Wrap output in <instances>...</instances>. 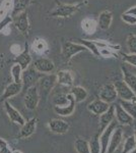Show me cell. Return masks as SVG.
<instances>
[{"instance_id": "6da1fadb", "label": "cell", "mask_w": 136, "mask_h": 153, "mask_svg": "<svg viewBox=\"0 0 136 153\" xmlns=\"http://www.w3.org/2000/svg\"><path fill=\"white\" fill-rule=\"evenodd\" d=\"M57 85L56 74H43L38 80L36 86L40 95V99L47 100Z\"/></svg>"}, {"instance_id": "7a4b0ae2", "label": "cell", "mask_w": 136, "mask_h": 153, "mask_svg": "<svg viewBox=\"0 0 136 153\" xmlns=\"http://www.w3.org/2000/svg\"><path fill=\"white\" fill-rule=\"evenodd\" d=\"M87 2H77L73 4H66L61 2H56V6L50 12V16L53 18H69L73 16L75 12H77L81 8V6L86 4Z\"/></svg>"}, {"instance_id": "3957f363", "label": "cell", "mask_w": 136, "mask_h": 153, "mask_svg": "<svg viewBox=\"0 0 136 153\" xmlns=\"http://www.w3.org/2000/svg\"><path fill=\"white\" fill-rule=\"evenodd\" d=\"M24 106L28 108L29 110H35L38 107V104L40 102V95L38 92V88L37 86H32L29 89L26 90V94L24 98Z\"/></svg>"}, {"instance_id": "277c9868", "label": "cell", "mask_w": 136, "mask_h": 153, "mask_svg": "<svg viewBox=\"0 0 136 153\" xmlns=\"http://www.w3.org/2000/svg\"><path fill=\"white\" fill-rule=\"evenodd\" d=\"M117 127H118V122L115 118L105 130L101 132V136H99V140H100V145H101V153H107L109 143H110L111 140V136H112L113 132Z\"/></svg>"}, {"instance_id": "5b68a950", "label": "cell", "mask_w": 136, "mask_h": 153, "mask_svg": "<svg viewBox=\"0 0 136 153\" xmlns=\"http://www.w3.org/2000/svg\"><path fill=\"white\" fill-rule=\"evenodd\" d=\"M83 51H86L85 46L75 42H65L62 45V56L66 61H69L74 55Z\"/></svg>"}, {"instance_id": "8992f818", "label": "cell", "mask_w": 136, "mask_h": 153, "mask_svg": "<svg viewBox=\"0 0 136 153\" xmlns=\"http://www.w3.org/2000/svg\"><path fill=\"white\" fill-rule=\"evenodd\" d=\"M119 100H136V95L124 81H116L113 83Z\"/></svg>"}, {"instance_id": "52a82bcc", "label": "cell", "mask_w": 136, "mask_h": 153, "mask_svg": "<svg viewBox=\"0 0 136 153\" xmlns=\"http://www.w3.org/2000/svg\"><path fill=\"white\" fill-rule=\"evenodd\" d=\"M43 74L38 73L35 68H26L23 71L21 75V84H23V90H26L32 86H35Z\"/></svg>"}, {"instance_id": "ba28073f", "label": "cell", "mask_w": 136, "mask_h": 153, "mask_svg": "<svg viewBox=\"0 0 136 153\" xmlns=\"http://www.w3.org/2000/svg\"><path fill=\"white\" fill-rule=\"evenodd\" d=\"M99 96H100V99L109 103V104L114 103L118 99L117 92H116L115 86H114L113 83H109L104 85L100 89V91H99Z\"/></svg>"}, {"instance_id": "9c48e42d", "label": "cell", "mask_w": 136, "mask_h": 153, "mask_svg": "<svg viewBox=\"0 0 136 153\" xmlns=\"http://www.w3.org/2000/svg\"><path fill=\"white\" fill-rule=\"evenodd\" d=\"M33 68L40 74H52L55 70V65L51 59L41 57L34 61Z\"/></svg>"}, {"instance_id": "30bf717a", "label": "cell", "mask_w": 136, "mask_h": 153, "mask_svg": "<svg viewBox=\"0 0 136 153\" xmlns=\"http://www.w3.org/2000/svg\"><path fill=\"white\" fill-rule=\"evenodd\" d=\"M14 62L21 65L23 71H26V68H29V66L31 65L32 62H33L32 55H31V53H29V45L28 42H26V44H24V48L23 49V51H21L18 55L15 56Z\"/></svg>"}, {"instance_id": "8fae6325", "label": "cell", "mask_w": 136, "mask_h": 153, "mask_svg": "<svg viewBox=\"0 0 136 153\" xmlns=\"http://www.w3.org/2000/svg\"><path fill=\"white\" fill-rule=\"evenodd\" d=\"M48 128L52 133L57 135L66 134L70 129V125L66 120H60V118H53L48 123Z\"/></svg>"}, {"instance_id": "7c38bea8", "label": "cell", "mask_w": 136, "mask_h": 153, "mask_svg": "<svg viewBox=\"0 0 136 153\" xmlns=\"http://www.w3.org/2000/svg\"><path fill=\"white\" fill-rule=\"evenodd\" d=\"M3 102H4V109H5L6 114H7V117H9V120H10L12 123H14V124L23 126L24 123H26V120H24V117L21 115V113L19 112L16 108H14L7 100L3 101Z\"/></svg>"}, {"instance_id": "4fadbf2b", "label": "cell", "mask_w": 136, "mask_h": 153, "mask_svg": "<svg viewBox=\"0 0 136 153\" xmlns=\"http://www.w3.org/2000/svg\"><path fill=\"white\" fill-rule=\"evenodd\" d=\"M57 84L65 88H71L74 85V76L70 71L62 70L56 74Z\"/></svg>"}, {"instance_id": "5bb4252c", "label": "cell", "mask_w": 136, "mask_h": 153, "mask_svg": "<svg viewBox=\"0 0 136 153\" xmlns=\"http://www.w3.org/2000/svg\"><path fill=\"white\" fill-rule=\"evenodd\" d=\"M114 109H115V118L118 122V124L122 126H128L133 123V118L131 115L127 113V111L121 106L119 103L114 105Z\"/></svg>"}, {"instance_id": "9a60e30c", "label": "cell", "mask_w": 136, "mask_h": 153, "mask_svg": "<svg viewBox=\"0 0 136 153\" xmlns=\"http://www.w3.org/2000/svg\"><path fill=\"white\" fill-rule=\"evenodd\" d=\"M37 123H38L37 117L31 118L28 122L26 120V123L21 126L18 137L21 138V139H26V138H29L31 136H33L37 129Z\"/></svg>"}, {"instance_id": "2e32d148", "label": "cell", "mask_w": 136, "mask_h": 153, "mask_svg": "<svg viewBox=\"0 0 136 153\" xmlns=\"http://www.w3.org/2000/svg\"><path fill=\"white\" fill-rule=\"evenodd\" d=\"M123 141V131L121 128L117 127L115 131L113 132L112 136H111V140L109 143L108 151L107 153H114L116 150L119 148L121 143Z\"/></svg>"}, {"instance_id": "e0dca14e", "label": "cell", "mask_w": 136, "mask_h": 153, "mask_svg": "<svg viewBox=\"0 0 136 153\" xmlns=\"http://www.w3.org/2000/svg\"><path fill=\"white\" fill-rule=\"evenodd\" d=\"M23 90V84L21 83H15L12 82L6 86V88L4 89V92L1 96V101L8 100L9 98H12L14 96L18 95Z\"/></svg>"}, {"instance_id": "ac0fdd59", "label": "cell", "mask_w": 136, "mask_h": 153, "mask_svg": "<svg viewBox=\"0 0 136 153\" xmlns=\"http://www.w3.org/2000/svg\"><path fill=\"white\" fill-rule=\"evenodd\" d=\"M15 26V28L18 30L21 33L26 34L29 31V16L26 11H23L21 13H19L18 16H16L13 19V23Z\"/></svg>"}, {"instance_id": "d6986e66", "label": "cell", "mask_w": 136, "mask_h": 153, "mask_svg": "<svg viewBox=\"0 0 136 153\" xmlns=\"http://www.w3.org/2000/svg\"><path fill=\"white\" fill-rule=\"evenodd\" d=\"M110 105L111 104H109V103L105 102V101H103L102 99L99 98V99L93 100V102H90L87 105V109L88 111L93 112V114H96L100 117L101 114H103L104 112L107 111L109 107H110Z\"/></svg>"}, {"instance_id": "ffe728a7", "label": "cell", "mask_w": 136, "mask_h": 153, "mask_svg": "<svg viewBox=\"0 0 136 153\" xmlns=\"http://www.w3.org/2000/svg\"><path fill=\"white\" fill-rule=\"evenodd\" d=\"M115 120V109L114 105H110L109 109L100 115V133L108 127Z\"/></svg>"}, {"instance_id": "44dd1931", "label": "cell", "mask_w": 136, "mask_h": 153, "mask_svg": "<svg viewBox=\"0 0 136 153\" xmlns=\"http://www.w3.org/2000/svg\"><path fill=\"white\" fill-rule=\"evenodd\" d=\"M96 22H98V28H100L101 30L110 29L113 22V13L110 10H103L99 14Z\"/></svg>"}, {"instance_id": "7402d4cb", "label": "cell", "mask_w": 136, "mask_h": 153, "mask_svg": "<svg viewBox=\"0 0 136 153\" xmlns=\"http://www.w3.org/2000/svg\"><path fill=\"white\" fill-rule=\"evenodd\" d=\"M121 70H122V74H123V81L129 86V88L136 95V75L133 71L128 70L124 65H122Z\"/></svg>"}, {"instance_id": "603a6c76", "label": "cell", "mask_w": 136, "mask_h": 153, "mask_svg": "<svg viewBox=\"0 0 136 153\" xmlns=\"http://www.w3.org/2000/svg\"><path fill=\"white\" fill-rule=\"evenodd\" d=\"M75 100L73 97H71L70 103L64 106H54V111L57 114L61 115V117H69V115L73 114V112L75 111Z\"/></svg>"}, {"instance_id": "cb8c5ba5", "label": "cell", "mask_w": 136, "mask_h": 153, "mask_svg": "<svg viewBox=\"0 0 136 153\" xmlns=\"http://www.w3.org/2000/svg\"><path fill=\"white\" fill-rule=\"evenodd\" d=\"M72 97L74 98L76 103H80V102H83L88 96V93L86 91L85 88L81 87V86H72L70 88V91H69Z\"/></svg>"}, {"instance_id": "d4e9b609", "label": "cell", "mask_w": 136, "mask_h": 153, "mask_svg": "<svg viewBox=\"0 0 136 153\" xmlns=\"http://www.w3.org/2000/svg\"><path fill=\"white\" fill-rule=\"evenodd\" d=\"M71 97L72 95L67 92H59L56 93L55 95L52 97V103L54 106H64L70 103Z\"/></svg>"}, {"instance_id": "484cf974", "label": "cell", "mask_w": 136, "mask_h": 153, "mask_svg": "<svg viewBox=\"0 0 136 153\" xmlns=\"http://www.w3.org/2000/svg\"><path fill=\"white\" fill-rule=\"evenodd\" d=\"M81 29L87 35H93L98 29V22L95 19L85 18L81 21Z\"/></svg>"}, {"instance_id": "4316f807", "label": "cell", "mask_w": 136, "mask_h": 153, "mask_svg": "<svg viewBox=\"0 0 136 153\" xmlns=\"http://www.w3.org/2000/svg\"><path fill=\"white\" fill-rule=\"evenodd\" d=\"M49 45L47 43V41L43 38H37L35 39L33 44H32V49L39 55H43L44 53H46L48 51Z\"/></svg>"}, {"instance_id": "83f0119b", "label": "cell", "mask_w": 136, "mask_h": 153, "mask_svg": "<svg viewBox=\"0 0 136 153\" xmlns=\"http://www.w3.org/2000/svg\"><path fill=\"white\" fill-rule=\"evenodd\" d=\"M31 1L32 0H16L13 3V7H12V10L10 12L11 18L14 19L16 16H18L23 11H26V8L29 6Z\"/></svg>"}, {"instance_id": "f1b7e54d", "label": "cell", "mask_w": 136, "mask_h": 153, "mask_svg": "<svg viewBox=\"0 0 136 153\" xmlns=\"http://www.w3.org/2000/svg\"><path fill=\"white\" fill-rule=\"evenodd\" d=\"M119 104L132 117L133 120H136V100H119Z\"/></svg>"}, {"instance_id": "f546056e", "label": "cell", "mask_w": 136, "mask_h": 153, "mask_svg": "<svg viewBox=\"0 0 136 153\" xmlns=\"http://www.w3.org/2000/svg\"><path fill=\"white\" fill-rule=\"evenodd\" d=\"M74 148L77 153H90V143L82 138H77L74 142Z\"/></svg>"}, {"instance_id": "4dcf8cb0", "label": "cell", "mask_w": 136, "mask_h": 153, "mask_svg": "<svg viewBox=\"0 0 136 153\" xmlns=\"http://www.w3.org/2000/svg\"><path fill=\"white\" fill-rule=\"evenodd\" d=\"M77 43L81 44L86 48V50L90 51L96 55V57H100V51H99V48L96 47V45L95 44L93 40H85V39H77Z\"/></svg>"}, {"instance_id": "1f68e13d", "label": "cell", "mask_w": 136, "mask_h": 153, "mask_svg": "<svg viewBox=\"0 0 136 153\" xmlns=\"http://www.w3.org/2000/svg\"><path fill=\"white\" fill-rule=\"evenodd\" d=\"M10 73H11L12 79H13V82L21 83V75H23V70H21V65H17V63H14V65L11 66Z\"/></svg>"}, {"instance_id": "d6a6232c", "label": "cell", "mask_w": 136, "mask_h": 153, "mask_svg": "<svg viewBox=\"0 0 136 153\" xmlns=\"http://www.w3.org/2000/svg\"><path fill=\"white\" fill-rule=\"evenodd\" d=\"M126 45H127L128 53L136 54V35L131 34L128 36L126 40Z\"/></svg>"}, {"instance_id": "836d02e7", "label": "cell", "mask_w": 136, "mask_h": 153, "mask_svg": "<svg viewBox=\"0 0 136 153\" xmlns=\"http://www.w3.org/2000/svg\"><path fill=\"white\" fill-rule=\"evenodd\" d=\"M136 147V140L134 138V136H129V137L126 139V141L124 143V146H123L122 153H128L131 150H133Z\"/></svg>"}, {"instance_id": "e575fe53", "label": "cell", "mask_w": 136, "mask_h": 153, "mask_svg": "<svg viewBox=\"0 0 136 153\" xmlns=\"http://www.w3.org/2000/svg\"><path fill=\"white\" fill-rule=\"evenodd\" d=\"M99 134H96L95 137H93V139L90 142V153H101V145H100V140H99Z\"/></svg>"}, {"instance_id": "d590c367", "label": "cell", "mask_w": 136, "mask_h": 153, "mask_svg": "<svg viewBox=\"0 0 136 153\" xmlns=\"http://www.w3.org/2000/svg\"><path fill=\"white\" fill-rule=\"evenodd\" d=\"M12 23H13V19L11 18L10 14H7L6 16H4L3 19H0V33L5 28L9 27V25H11Z\"/></svg>"}, {"instance_id": "8d00e7d4", "label": "cell", "mask_w": 136, "mask_h": 153, "mask_svg": "<svg viewBox=\"0 0 136 153\" xmlns=\"http://www.w3.org/2000/svg\"><path fill=\"white\" fill-rule=\"evenodd\" d=\"M123 60L126 63L130 65H133L136 68V54H131V53H124L123 54Z\"/></svg>"}, {"instance_id": "74e56055", "label": "cell", "mask_w": 136, "mask_h": 153, "mask_svg": "<svg viewBox=\"0 0 136 153\" xmlns=\"http://www.w3.org/2000/svg\"><path fill=\"white\" fill-rule=\"evenodd\" d=\"M121 19H122L125 24L129 25V26H136V18L133 16L122 13V16H121Z\"/></svg>"}, {"instance_id": "f35d334b", "label": "cell", "mask_w": 136, "mask_h": 153, "mask_svg": "<svg viewBox=\"0 0 136 153\" xmlns=\"http://www.w3.org/2000/svg\"><path fill=\"white\" fill-rule=\"evenodd\" d=\"M0 153H12L9 144L1 137H0Z\"/></svg>"}, {"instance_id": "ab89813d", "label": "cell", "mask_w": 136, "mask_h": 153, "mask_svg": "<svg viewBox=\"0 0 136 153\" xmlns=\"http://www.w3.org/2000/svg\"><path fill=\"white\" fill-rule=\"evenodd\" d=\"M10 51L12 54H14V55L16 56L23 51V48H21V46L19 45V44H12L10 46Z\"/></svg>"}, {"instance_id": "60d3db41", "label": "cell", "mask_w": 136, "mask_h": 153, "mask_svg": "<svg viewBox=\"0 0 136 153\" xmlns=\"http://www.w3.org/2000/svg\"><path fill=\"white\" fill-rule=\"evenodd\" d=\"M13 3H14L13 0H3L2 3H1V5H3L9 12H11L12 7H13Z\"/></svg>"}, {"instance_id": "b9f144b4", "label": "cell", "mask_w": 136, "mask_h": 153, "mask_svg": "<svg viewBox=\"0 0 136 153\" xmlns=\"http://www.w3.org/2000/svg\"><path fill=\"white\" fill-rule=\"evenodd\" d=\"M124 13L130 14V16H135V18H136V4H135V5L129 7V8H128L127 10L124 12Z\"/></svg>"}, {"instance_id": "7bdbcfd3", "label": "cell", "mask_w": 136, "mask_h": 153, "mask_svg": "<svg viewBox=\"0 0 136 153\" xmlns=\"http://www.w3.org/2000/svg\"><path fill=\"white\" fill-rule=\"evenodd\" d=\"M8 13H9V11L7 10V9L3 5H1V4H0V19H3L4 16H6Z\"/></svg>"}, {"instance_id": "ee69618b", "label": "cell", "mask_w": 136, "mask_h": 153, "mask_svg": "<svg viewBox=\"0 0 136 153\" xmlns=\"http://www.w3.org/2000/svg\"><path fill=\"white\" fill-rule=\"evenodd\" d=\"M133 136H134V138H135V140H136V124L134 125V135H133Z\"/></svg>"}, {"instance_id": "f6af8a7d", "label": "cell", "mask_w": 136, "mask_h": 153, "mask_svg": "<svg viewBox=\"0 0 136 153\" xmlns=\"http://www.w3.org/2000/svg\"><path fill=\"white\" fill-rule=\"evenodd\" d=\"M12 153H23V152L19 151V150H13V151H12Z\"/></svg>"}, {"instance_id": "bcb514c9", "label": "cell", "mask_w": 136, "mask_h": 153, "mask_svg": "<svg viewBox=\"0 0 136 153\" xmlns=\"http://www.w3.org/2000/svg\"><path fill=\"white\" fill-rule=\"evenodd\" d=\"M128 153H136V147H135V148H134V149H133V150H131L130 152H128Z\"/></svg>"}]
</instances>
